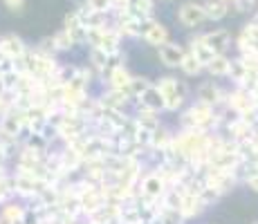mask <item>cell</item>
Returning a JSON list of instances; mask_svg holds the SVG:
<instances>
[{
    "mask_svg": "<svg viewBox=\"0 0 258 224\" xmlns=\"http://www.w3.org/2000/svg\"><path fill=\"white\" fill-rule=\"evenodd\" d=\"M202 18H205V12L200 7H196V5H184L180 9V21L184 25H193V23L202 21Z\"/></svg>",
    "mask_w": 258,
    "mask_h": 224,
    "instance_id": "cell-1",
    "label": "cell"
},
{
    "mask_svg": "<svg viewBox=\"0 0 258 224\" xmlns=\"http://www.w3.org/2000/svg\"><path fill=\"white\" fill-rule=\"evenodd\" d=\"M160 54H162V58L166 61V65H175V63L180 61V49H175L173 45H162Z\"/></svg>",
    "mask_w": 258,
    "mask_h": 224,
    "instance_id": "cell-2",
    "label": "cell"
},
{
    "mask_svg": "<svg viewBox=\"0 0 258 224\" xmlns=\"http://www.w3.org/2000/svg\"><path fill=\"white\" fill-rule=\"evenodd\" d=\"M164 3H173V0H164Z\"/></svg>",
    "mask_w": 258,
    "mask_h": 224,
    "instance_id": "cell-4",
    "label": "cell"
},
{
    "mask_svg": "<svg viewBox=\"0 0 258 224\" xmlns=\"http://www.w3.org/2000/svg\"><path fill=\"white\" fill-rule=\"evenodd\" d=\"M5 5H7V9H12V12H16V9H21L23 7V3L25 0H3Z\"/></svg>",
    "mask_w": 258,
    "mask_h": 224,
    "instance_id": "cell-3",
    "label": "cell"
}]
</instances>
